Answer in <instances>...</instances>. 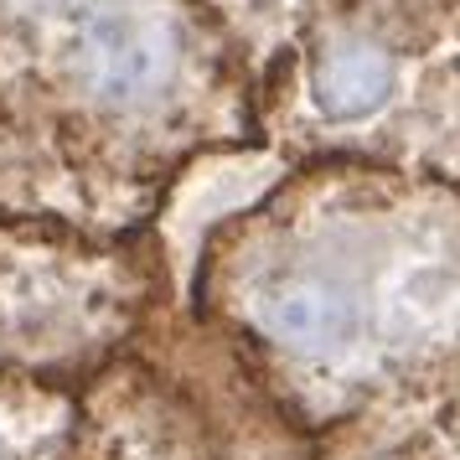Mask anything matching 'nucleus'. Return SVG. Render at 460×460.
<instances>
[{
    "instance_id": "nucleus-2",
    "label": "nucleus",
    "mask_w": 460,
    "mask_h": 460,
    "mask_svg": "<svg viewBox=\"0 0 460 460\" xmlns=\"http://www.w3.org/2000/svg\"><path fill=\"white\" fill-rule=\"evenodd\" d=\"M150 311L135 238L0 217V373L78 394L129 357Z\"/></svg>"
},
{
    "instance_id": "nucleus-3",
    "label": "nucleus",
    "mask_w": 460,
    "mask_h": 460,
    "mask_svg": "<svg viewBox=\"0 0 460 460\" xmlns=\"http://www.w3.org/2000/svg\"><path fill=\"white\" fill-rule=\"evenodd\" d=\"M394 52L388 42L367 31V26H336L326 31L321 42L311 47V104L336 119V125H357V119H367L377 109L388 104V93H394Z\"/></svg>"
},
{
    "instance_id": "nucleus-1",
    "label": "nucleus",
    "mask_w": 460,
    "mask_h": 460,
    "mask_svg": "<svg viewBox=\"0 0 460 460\" xmlns=\"http://www.w3.org/2000/svg\"><path fill=\"white\" fill-rule=\"evenodd\" d=\"M171 0H0V217L125 223L181 88Z\"/></svg>"
},
{
    "instance_id": "nucleus-4",
    "label": "nucleus",
    "mask_w": 460,
    "mask_h": 460,
    "mask_svg": "<svg viewBox=\"0 0 460 460\" xmlns=\"http://www.w3.org/2000/svg\"><path fill=\"white\" fill-rule=\"evenodd\" d=\"M78 394L0 373V460H73Z\"/></svg>"
}]
</instances>
